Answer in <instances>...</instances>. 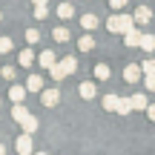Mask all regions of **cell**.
Instances as JSON below:
<instances>
[{"instance_id": "6da1fadb", "label": "cell", "mask_w": 155, "mask_h": 155, "mask_svg": "<svg viewBox=\"0 0 155 155\" xmlns=\"http://www.w3.org/2000/svg\"><path fill=\"white\" fill-rule=\"evenodd\" d=\"M106 29H109V35H127L129 29H135V17L132 15H112L106 20Z\"/></svg>"}, {"instance_id": "7a4b0ae2", "label": "cell", "mask_w": 155, "mask_h": 155, "mask_svg": "<svg viewBox=\"0 0 155 155\" xmlns=\"http://www.w3.org/2000/svg\"><path fill=\"white\" fill-rule=\"evenodd\" d=\"M75 69H78V61H75L72 55H66V58H63V61H58L55 66L49 69V75L55 78V81H63V78H66V75H72Z\"/></svg>"}, {"instance_id": "3957f363", "label": "cell", "mask_w": 155, "mask_h": 155, "mask_svg": "<svg viewBox=\"0 0 155 155\" xmlns=\"http://www.w3.org/2000/svg\"><path fill=\"white\" fill-rule=\"evenodd\" d=\"M141 75H144V69H141V63H129L127 69H124V81L127 83H138Z\"/></svg>"}, {"instance_id": "277c9868", "label": "cell", "mask_w": 155, "mask_h": 155, "mask_svg": "<svg viewBox=\"0 0 155 155\" xmlns=\"http://www.w3.org/2000/svg\"><path fill=\"white\" fill-rule=\"evenodd\" d=\"M141 38H144V35H141L138 29H129V32L124 35V46H127V49H141Z\"/></svg>"}, {"instance_id": "5b68a950", "label": "cell", "mask_w": 155, "mask_h": 155, "mask_svg": "<svg viewBox=\"0 0 155 155\" xmlns=\"http://www.w3.org/2000/svg\"><path fill=\"white\" fill-rule=\"evenodd\" d=\"M58 101H61V92L58 89H43L40 92V104L43 106H58Z\"/></svg>"}, {"instance_id": "8992f818", "label": "cell", "mask_w": 155, "mask_h": 155, "mask_svg": "<svg viewBox=\"0 0 155 155\" xmlns=\"http://www.w3.org/2000/svg\"><path fill=\"white\" fill-rule=\"evenodd\" d=\"M135 26H144V23H150L152 20V9L150 6H141V9H135Z\"/></svg>"}, {"instance_id": "52a82bcc", "label": "cell", "mask_w": 155, "mask_h": 155, "mask_svg": "<svg viewBox=\"0 0 155 155\" xmlns=\"http://www.w3.org/2000/svg\"><path fill=\"white\" fill-rule=\"evenodd\" d=\"M17 152H20V155H32V135H29V132H23L20 135V138H17Z\"/></svg>"}, {"instance_id": "ba28073f", "label": "cell", "mask_w": 155, "mask_h": 155, "mask_svg": "<svg viewBox=\"0 0 155 155\" xmlns=\"http://www.w3.org/2000/svg\"><path fill=\"white\" fill-rule=\"evenodd\" d=\"M26 92H29L26 86H20V83H15V86L9 89V98H12V104H23V101H26Z\"/></svg>"}, {"instance_id": "9c48e42d", "label": "cell", "mask_w": 155, "mask_h": 155, "mask_svg": "<svg viewBox=\"0 0 155 155\" xmlns=\"http://www.w3.org/2000/svg\"><path fill=\"white\" fill-rule=\"evenodd\" d=\"M78 92H81L83 101H92L95 95H98V86H95V83H89V81H83L81 86H78Z\"/></svg>"}, {"instance_id": "30bf717a", "label": "cell", "mask_w": 155, "mask_h": 155, "mask_svg": "<svg viewBox=\"0 0 155 155\" xmlns=\"http://www.w3.org/2000/svg\"><path fill=\"white\" fill-rule=\"evenodd\" d=\"M81 26L86 29V32H92V29H98V26H101V20H98V15H92V12H89V15H83V17H81Z\"/></svg>"}, {"instance_id": "8fae6325", "label": "cell", "mask_w": 155, "mask_h": 155, "mask_svg": "<svg viewBox=\"0 0 155 155\" xmlns=\"http://www.w3.org/2000/svg\"><path fill=\"white\" fill-rule=\"evenodd\" d=\"M38 63H40V66H43V69H52V66H55V52H49V49H46V52H40V58H38Z\"/></svg>"}, {"instance_id": "7c38bea8", "label": "cell", "mask_w": 155, "mask_h": 155, "mask_svg": "<svg viewBox=\"0 0 155 155\" xmlns=\"http://www.w3.org/2000/svg\"><path fill=\"white\" fill-rule=\"evenodd\" d=\"M72 15H75V6L69 3V0H63V3L58 6V17H61V20H69Z\"/></svg>"}, {"instance_id": "4fadbf2b", "label": "cell", "mask_w": 155, "mask_h": 155, "mask_svg": "<svg viewBox=\"0 0 155 155\" xmlns=\"http://www.w3.org/2000/svg\"><path fill=\"white\" fill-rule=\"evenodd\" d=\"M29 115H32V112H29V109H26L23 104H15V109H12V118H15L17 124H23V121H26Z\"/></svg>"}, {"instance_id": "5bb4252c", "label": "cell", "mask_w": 155, "mask_h": 155, "mask_svg": "<svg viewBox=\"0 0 155 155\" xmlns=\"http://www.w3.org/2000/svg\"><path fill=\"white\" fill-rule=\"evenodd\" d=\"M26 89H29V92H40V89H43V78H40V75H29Z\"/></svg>"}, {"instance_id": "9a60e30c", "label": "cell", "mask_w": 155, "mask_h": 155, "mask_svg": "<svg viewBox=\"0 0 155 155\" xmlns=\"http://www.w3.org/2000/svg\"><path fill=\"white\" fill-rule=\"evenodd\" d=\"M129 101H132V109H147V106H150V101H147L144 92H135Z\"/></svg>"}, {"instance_id": "2e32d148", "label": "cell", "mask_w": 155, "mask_h": 155, "mask_svg": "<svg viewBox=\"0 0 155 155\" xmlns=\"http://www.w3.org/2000/svg\"><path fill=\"white\" fill-rule=\"evenodd\" d=\"M118 101H121V98H118L115 92H109V95H104V109H109V112H115V109H118Z\"/></svg>"}, {"instance_id": "e0dca14e", "label": "cell", "mask_w": 155, "mask_h": 155, "mask_svg": "<svg viewBox=\"0 0 155 155\" xmlns=\"http://www.w3.org/2000/svg\"><path fill=\"white\" fill-rule=\"evenodd\" d=\"M78 49H81V52H92V49H95V40H92V35H83V38L78 40Z\"/></svg>"}, {"instance_id": "ac0fdd59", "label": "cell", "mask_w": 155, "mask_h": 155, "mask_svg": "<svg viewBox=\"0 0 155 155\" xmlns=\"http://www.w3.org/2000/svg\"><path fill=\"white\" fill-rule=\"evenodd\" d=\"M141 49L150 55V52H155V35H144L141 38Z\"/></svg>"}, {"instance_id": "d6986e66", "label": "cell", "mask_w": 155, "mask_h": 155, "mask_svg": "<svg viewBox=\"0 0 155 155\" xmlns=\"http://www.w3.org/2000/svg\"><path fill=\"white\" fill-rule=\"evenodd\" d=\"M115 112H118V115H129V112H132V101H129V98H121Z\"/></svg>"}, {"instance_id": "ffe728a7", "label": "cell", "mask_w": 155, "mask_h": 155, "mask_svg": "<svg viewBox=\"0 0 155 155\" xmlns=\"http://www.w3.org/2000/svg\"><path fill=\"white\" fill-rule=\"evenodd\" d=\"M52 38H55L58 43H63V40H69V29L66 26H58L55 32H52Z\"/></svg>"}, {"instance_id": "44dd1931", "label": "cell", "mask_w": 155, "mask_h": 155, "mask_svg": "<svg viewBox=\"0 0 155 155\" xmlns=\"http://www.w3.org/2000/svg\"><path fill=\"white\" fill-rule=\"evenodd\" d=\"M109 75H112V72H109V66H106V63H98V66H95V78H98V81H106Z\"/></svg>"}, {"instance_id": "7402d4cb", "label": "cell", "mask_w": 155, "mask_h": 155, "mask_svg": "<svg viewBox=\"0 0 155 155\" xmlns=\"http://www.w3.org/2000/svg\"><path fill=\"white\" fill-rule=\"evenodd\" d=\"M32 63H35L32 49H23V52H20V66H32Z\"/></svg>"}, {"instance_id": "603a6c76", "label": "cell", "mask_w": 155, "mask_h": 155, "mask_svg": "<svg viewBox=\"0 0 155 155\" xmlns=\"http://www.w3.org/2000/svg\"><path fill=\"white\" fill-rule=\"evenodd\" d=\"M23 129H26V132H29V135H32V132H35V129H38V118H35V115H29V118H26V121H23Z\"/></svg>"}, {"instance_id": "cb8c5ba5", "label": "cell", "mask_w": 155, "mask_h": 155, "mask_svg": "<svg viewBox=\"0 0 155 155\" xmlns=\"http://www.w3.org/2000/svg\"><path fill=\"white\" fill-rule=\"evenodd\" d=\"M141 69H144V75H155V58H147L141 63Z\"/></svg>"}, {"instance_id": "d4e9b609", "label": "cell", "mask_w": 155, "mask_h": 155, "mask_svg": "<svg viewBox=\"0 0 155 155\" xmlns=\"http://www.w3.org/2000/svg\"><path fill=\"white\" fill-rule=\"evenodd\" d=\"M49 17V6H35V20H46Z\"/></svg>"}, {"instance_id": "484cf974", "label": "cell", "mask_w": 155, "mask_h": 155, "mask_svg": "<svg viewBox=\"0 0 155 155\" xmlns=\"http://www.w3.org/2000/svg\"><path fill=\"white\" fill-rule=\"evenodd\" d=\"M12 46H15V43H12V38H0V55H9Z\"/></svg>"}, {"instance_id": "4316f807", "label": "cell", "mask_w": 155, "mask_h": 155, "mask_svg": "<svg viewBox=\"0 0 155 155\" xmlns=\"http://www.w3.org/2000/svg\"><path fill=\"white\" fill-rule=\"evenodd\" d=\"M26 40H29V43H38V40H40V32H38V29H29V32H26Z\"/></svg>"}, {"instance_id": "83f0119b", "label": "cell", "mask_w": 155, "mask_h": 155, "mask_svg": "<svg viewBox=\"0 0 155 155\" xmlns=\"http://www.w3.org/2000/svg\"><path fill=\"white\" fill-rule=\"evenodd\" d=\"M0 72H3V78H9V81H15L17 69H15V66H3V69H0Z\"/></svg>"}, {"instance_id": "f1b7e54d", "label": "cell", "mask_w": 155, "mask_h": 155, "mask_svg": "<svg viewBox=\"0 0 155 155\" xmlns=\"http://www.w3.org/2000/svg\"><path fill=\"white\" fill-rule=\"evenodd\" d=\"M109 6H112V9H115V12H121L124 6H127V0H109Z\"/></svg>"}, {"instance_id": "f546056e", "label": "cell", "mask_w": 155, "mask_h": 155, "mask_svg": "<svg viewBox=\"0 0 155 155\" xmlns=\"http://www.w3.org/2000/svg\"><path fill=\"white\" fill-rule=\"evenodd\" d=\"M144 83H147V89H150V92H155V75H147Z\"/></svg>"}, {"instance_id": "4dcf8cb0", "label": "cell", "mask_w": 155, "mask_h": 155, "mask_svg": "<svg viewBox=\"0 0 155 155\" xmlns=\"http://www.w3.org/2000/svg\"><path fill=\"white\" fill-rule=\"evenodd\" d=\"M147 115H150V121H155V104L147 106Z\"/></svg>"}, {"instance_id": "1f68e13d", "label": "cell", "mask_w": 155, "mask_h": 155, "mask_svg": "<svg viewBox=\"0 0 155 155\" xmlns=\"http://www.w3.org/2000/svg\"><path fill=\"white\" fill-rule=\"evenodd\" d=\"M32 3H35V6H46V0H32Z\"/></svg>"}, {"instance_id": "d6a6232c", "label": "cell", "mask_w": 155, "mask_h": 155, "mask_svg": "<svg viewBox=\"0 0 155 155\" xmlns=\"http://www.w3.org/2000/svg\"><path fill=\"white\" fill-rule=\"evenodd\" d=\"M0 155H6V147H3V144H0Z\"/></svg>"}, {"instance_id": "836d02e7", "label": "cell", "mask_w": 155, "mask_h": 155, "mask_svg": "<svg viewBox=\"0 0 155 155\" xmlns=\"http://www.w3.org/2000/svg\"><path fill=\"white\" fill-rule=\"evenodd\" d=\"M35 155H46V152H35Z\"/></svg>"}, {"instance_id": "e575fe53", "label": "cell", "mask_w": 155, "mask_h": 155, "mask_svg": "<svg viewBox=\"0 0 155 155\" xmlns=\"http://www.w3.org/2000/svg\"><path fill=\"white\" fill-rule=\"evenodd\" d=\"M0 20H3V12H0Z\"/></svg>"}, {"instance_id": "d590c367", "label": "cell", "mask_w": 155, "mask_h": 155, "mask_svg": "<svg viewBox=\"0 0 155 155\" xmlns=\"http://www.w3.org/2000/svg\"><path fill=\"white\" fill-rule=\"evenodd\" d=\"M0 104H3V101H0Z\"/></svg>"}]
</instances>
